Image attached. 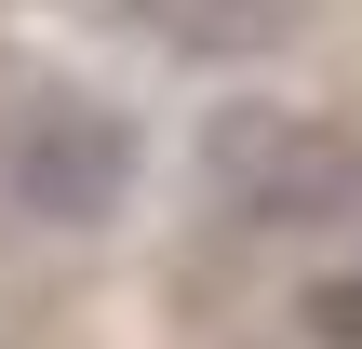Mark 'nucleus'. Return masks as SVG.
<instances>
[{
	"label": "nucleus",
	"mask_w": 362,
	"mask_h": 349,
	"mask_svg": "<svg viewBox=\"0 0 362 349\" xmlns=\"http://www.w3.org/2000/svg\"><path fill=\"white\" fill-rule=\"evenodd\" d=\"M309 336H322V349H362V256L309 282Z\"/></svg>",
	"instance_id": "obj_4"
},
{
	"label": "nucleus",
	"mask_w": 362,
	"mask_h": 349,
	"mask_svg": "<svg viewBox=\"0 0 362 349\" xmlns=\"http://www.w3.org/2000/svg\"><path fill=\"white\" fill-rule=\"evenodd\" d=\"M202 188L242 229H322L362 202V135L309 121V108H215L202 121Z\"/></svg>",
	"instance_id": "obj_1"
},
{
	"label": "nucleus",
	"mask_w": 362,
	"mask_h": 349,
	"mask_svg": "<svg viewBox=\"0 0 362 349\" xmlns=\"http://www.w3.org/2000/svg\"><path fill=\"white\" fill-rule=\"evenodd\" d=\"M134 27L161 54H255L282 40V0H134Z\"/></svg>",
	"instance_id": "obj_3"
},
{
	"label": "nucleus",
	"mask_w": 362,
	"mask_h": 349,
	"mask_svg": "<svg viewBox=\"0 0 362 349\" xmlns=\"http://www.w3.org/2000/svg\"><path fill=\"white\" fill-rule=\"evenodd\" d=\"M0 188L40 215V229H107L121 188H134V121L94 108V94H40L0 148Z\"/></svg>",
	"instance_id": "obj_2"
}]
</instances>
